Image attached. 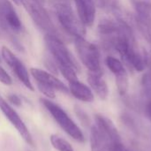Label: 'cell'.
Here are the masks:
<instances>
[{
	"label": "cell",
	"instance_id": "obj_7",
	"mask_svg": "<svg viewBox=\"0 0 151 151\" xmlns=\"http://www.w3.org/2000/svg\"><path fill=\"white\" fill-rule=\"evenodd\" d=\"M96 127L105 145V149L112 143L120 142V135L113 122L107 117L96 114L95 116Z\"/></svg>",
	"mask_w": 151,
	"mask_h": 151
},
{
	"label": "cell",
	"instance_id": "obj_24",
	"mask_svg": "<svg viewBox=\"0 0 151 151\" xmlns=\"http://www.w3.org/2000/svg\"><path fill=\"white\" fill-rule=\"evenodd\" d=\"M43 62H44V65L48 69L49 73H52L54 75L58 74V65H57L56 61L53 59V58L51 56H50V57H46L44 58Z\"/></svg>",
	"mask_w": 151,
	"mask_h": 151
},
{
	"label": "cell",
	"instance_id": "obj_17",
	"mask_svg": "<svg viewBox=\"0 0 151 151\" xmlns=\"http://www.w3.org/2000/svg\"><path fill=\"white\" fill-rule=\"evenodd\" d=\"M90 146H91V151H106L105 145H104L96 126L92 127V128H91Z\"/></svg>",
	"mask_w": 151,
	"mask_h": 151
},
{
	"label": "cell",
	"instance_id": "obj_20",
	"mask_svg": "<svg viewBox=\"0 0 151 151\" xmlns=\"http://www.w3.org/2000/svg\"><path fill=\"white\" fill-rule=\"evenodd\" d=\"M142 86L146 98H151V64L149 66V71L142 76Z\"/></svg>",
	"mask_w": 151,
	"mask_h": 151
},
{
	"label": "cell",
	"instance_id": "obj_6",
	"mask_svg": "<svg viewBox=\"0 0 151 151\" xmlns=\"http://www.w3.org/2000/svg\"><path fill=\"white\" fill-rule=\"evenodd\" d=\"M0 110L5 116V118L11 122V124L17 129L23 140L30 146H34V141L30 132L24 124L21 118L16 112V111L0 96Z\"/></svg>",
	"mask_w": 151,
	"mask_h": 151
},
{
	"label": "cell",
	"instance_id": "obj_2",
	"mask_svg": "<svg viewBox=\"0 0 151 151\" xmlns=\"http://www.w3.org/2000/svg\"><path fill=\"white\" fill-rule=\"evenodd\" d=\"M44 41L50 56L58 65V66H70L77 73L80 72L81 67L75 58L57 35H45Z\"/></svg>",
	"mask_w": 151,
	"mask_h": 151
},
{
	"label": "cell",
	"instance_id": "obj_18",
	"mask_svg": "<svg viewBox=\"0 0 151 151\" xmlns=\"http://www.w3.org/2000/svg\"><path fill=\"white\" fill-rule=\"evenodd\" d=\"M138 30L151 46V19H142L134 18Z\"/></svg>",
	"mask_w": 151,
	"mask_h": 151
},
{
	"label": "cell",
	"instance_id": "obj_19",
	"mask_svg": "<svg viewBox=\"0 0 151 151\" xmlns=\"http://www.w3.org/2000/svg\"><path fill=\"white\" fill-rule=\"evenodd\" d=\"M51 145L55 150L58 151H74L73 146L64 138L57 134H52L50 136Z\"/></svg>",
	"mask_w": 151,
	"mask_h": 151
},
{
	"label": "cell",
	"instance_id": "obj_29",
	"mask_svg": "<svg viewBox=\"0 0 151 151\" xmlns=\"http://www.w3.org/2000/svg\"><path fill=\"white\" fill-rule=\"evenodd\" d=\"M0 27H1L2 30H4L5 32H10L7 26H6V24H5V22H4V19L2 18L1 14H0Z\"/></svg>",
	"mask_w": 151,
	"mask_h": 151
},
{
	"label": "cell",
	"instance_id": "obj_28",
	"mask_svg": "<svg viewBox=\"0 0 151 151\" xmlns=\"http://www.w3.org/2000/svg\"><path fill=\"white\" fill-rule=\"evenodd\" d=\"M145 114L151 122V98H147L145 104Z\"/></svg>",
	"mask_w": 151,
	"mask_h": 151
},
{
	"label": "cell",
	"instance_id": "obj_10",
	"mask_svg": "<svg viewBox=\"0 0 151 151\" xmlns=\"http://www.w3.org/2000/svg\"><path fill=\"white\" fill-rule=\"evenodd\" d=\"M30 73L33 76V78L36 81V82L47 85L54 88L55 90H58L63 93L69 92V88L66 87L65 84H64V82H62L59 79H58L54 74L47 71L33 67L30 69Z\"/></svg>",
	"mask_w": 151,
	"mask_h": 151
},
{
	"label": "cell",
	"instance_id": "obj_31",
	"mask_svg": "<svg viewBox=\"0 0 151 151\" xmlns=\"http://www.w3.org/2000/svg\"><path fill=\"white\" fill-rule=\"evenodd\" d=\"M37 1H39V2H40V3H42V4H43V3H44V1H45V0H37Z\"/></svg>",
	"mask_w": 151,
	"mask_h": 151
},
{
	"label": "cell",
	"instance_id": "obj_22",
	"mask_svg": "<svg viewBox=\"0 0 151 151\" xmlns=\"http://www.w3.org/2000/svg\"><path fill=\"white\" fill-rule=\"evenodd\" d=\"M58 71L61 73V74L65 77V79L68 82H72L78 80L77 77V72L70 66H58Z\"/></svg>",
	"mask_w": 151,
	"mask_h": 151
},
{
	"label": "cell",
	"instance_id": "obj_23",
	"mask_svg": "<svg viewBox=\"0 0 151 151\" xmlns=\"http://www.w3.org/2000/svg\"><path fill=\"white\" fill-rule=\"evenodd\" d=\"M37 84V88L39 89V91L44 95L48 99H54L56 97V94H55V89L47 86V85H44V84H42V83H39V82H36Z\"/></svg>",
	"mask_w": 151,
	"mask_h": 151
},
{
	"label": "cell",
	"instance_id": "obj_11",
	"mask_svg": "<svg viewBox=\"0 0 151 151\" xmlns=\"http://www.w3.org/2000/svg\"><path fill=\"white\" fill-rule=\"evenodd\" d=\"M77 15L86 27H90L96 19V4L94 0H74Z\"/></svg>",
	"mask_w": 151,
	"mask_h": 151
},
{
	"label": "cell",
	"instance_id": "obj_26",
	"mask_svg": "<svg viewBox=\"0 0 151 151\" xmlns=\"http://www.w3.org/2000/svg\"><path fill=\"white\" fill-rule=\"evenodd\" d=\"M75 112H76V115L78 116V118L80 119V120L81 121V123L83 125H89V123H90L89 118L80 107H78V106L75 107Z\"/></svg>",
	"mask_w": 151,
	"mask_h": 151
},
{
	"label": "cell",
	"instance_id": "obj_14",
	"mask_svg": "<svg viewBox=\"0 0 151 151\" xmlns=\"http://www.w3.org/2000/svg\"><path fill=\"white\" fill-rule=\"evenodd\" d=\"M11 68L13 71V73H15V75L18 78V80L28 90H30V91H34L35 90V88H34V86H33V84H32V82L30 81V78H29L28 71L26 68V66L24 65V64L19 59H18Z\"/></svg>",
	"mask_w": 151,
	"mask_h": 151
},
{
	"label": "cell",
	"instance_id": "obj_12",
	"mask_svg": "<svg viewBox=\"0 0 151 151\" xmlns=\"http://www.w3.org/2000/svg\"><path fill=\"white\" fill-rule=\"evenodd\" d=\"M88 82L90 86V88H92V90L100 99L105 100L107 98L109 95V88L106 81L103 79V73L88 72Z\"/></svg>",
	"mask_w": 151,
	"mask_h": 151
},
{
	"label": "cell",
	"instance_id": "obj_8",
	"mask_svg": "<svg viewBox=\"0 0 151 151\" xmlns=\"http://www.w3.org/2000/svg\"><path fill=\"white\" fill-rule=\"evenodd\" d=\"M105 64L107 67L110 69V71L115 76L116 85H117L119 93L121 96H125L128 90L129 81H128L127 72L123 63L119 59L112 56H108L105 59Z\"/></svg>",
	"mask_w": 151,
	"mask_h": 151
},
{
	"label": "cell",
	"instance_id": "obj_30",
	"mask_svg": "<svg viewBox=\"0 0 151 151\" xmlns=\"http://www.w3.org/2000/svg\"><path fill=\"white\" fill-rule=\"evenodd\" d=\"M16 5H18V6H19V5H21V0H12Z\"/></svg>",
	"mask_w": 151,
	"mask_h": 151
},
{
	"label": "cell",
	"instance_id": "obj_9",
	"mask_svg": "<svg viewBox=\"0 0 151 151\" xmlns=\"http://www.w3.org/2000/svg\"><path fill=\"white\" fill-rule=\"evenodd\" d=\"M0 14L10 32L19 33L21 31V20L10 0H0Z\"/></svg>",
	"mask_w": 151,
	"mask_h": 151
},
{
	"label": "cell",
	"instance_id": "obj_4",
	"mask_svg": "<svg viewBox=\"0 0 151 151\" xmlns=\"http://www.w3.org/2000/svg\"><path fill=\"white\" fill-rule=\"evenodd\" d=\"M74 45L81 63L90 73H103L100 61V52L97 46L84 37H75Z\"/></svg>",
	"mask_w": 151,
	"mask_h": 151
},
{
	"label": "cell",
	"instance_id": "obj_5",
	"mask_svg": "<svg viewBox=\"0 0 151 151\" xmlns=\"http://www.w3.org/2000/svg\"><path fill=\"white\" fill-rule=\"evenodd\" d=\"M21 4L24 6L35 24L46 35H57V30L54 23L47 10L43 7V4L37 0H21Z\"/></svg>",
	"mask_w": 151,
	"mask_h": 151
},
{
	"label": "cell",
	"instance_id": "obj_21",
	"mask_svg": "<svg viewBox=\"0 0 151 151\" xmlns=\"http://www.w3.org/2000/svg\"><path fill=\"white\" fill-rule=\"evenodd\" d=\"M1 58L10 67H12L14 65V63L19 59L13 54V52L11 50H9L6 46H3L1 48Z\"/></svg>",
	"mask_w": 151,
	"mask_h": 151
},
{
	"label": "cell",
	"instance_id": "obj_16",
	"mask_svg": "<svg viewBox=\"0 0 151 151\" xmlns=\"http://www.w3.org/2000/svg\"><path fill=\"white\" fill-rule=\"evenodd\" d=\"M135 17L142 19H151V2L149 0H137L134 2Z\"/></svg>",
	"mask_w": 151,
	"mask_h": 151
},
{
	"label": "cell",
	"instance_id": "obj_3",
	"mask_svg": "<svg viewBox=\"0 0 151 151\" xmlns=\"http://www.w3.org/2000/svg\"><path fill=\"white\" fill-rule=\"evenodd\" d=\"M43 106L48 110V111L51 114L55 121L58 124V126L73 140L83 142L85 141L83 133L80 129V127L74 123V121L67 115V113L58 104L51 102L50 99H41Z\"/></svg>",
	"mask_w": 151,
	"mask_h": 151
},
{
	"label": "cell",
	"instance_id": "obj_15",
	"mask_svg": "<svg viewBox=\"0 0 151 151\" xmlns=\"http://www.w3.org/2000/svg\"><path fill=\"white\" fill-rule=\"evenodd\" d=\"M98 31L102 37L115 35L119 33V24L116 20L104 19L98 24Z\"/></svg>",
	"mask_w": 151,
	"mask_h": 151
},
{
	"label": "cell",
	"instance_id": "obj_1",
	"mask_svg": "<svg viewBox=\"0 0 151 151\" xmlns=\"http://www.w3.org/2000/svg\"><path fill=\"white\" fill-rule=\"evenodd\" d=\"M55 12L58 23L67 34L74 38L85 36L86 26L81 22L79 16L74 13L73 8L67 3L60 2L56 4Z\"/></svg>",
	"mask_w": 151,
	"mask_h": 151
},
{
	"label": "cell",
	"instance_id": "obj_27",
	"mask_svg": "<svg viewBox=\"0 0 151 151\" xmlns=\"http://www.w3.org/2000/svg\"><path fill=\"white\" fill-rule=\"evenodd\" d=\"M7 98H8V101H9L12 104H13V105H15V106L19 107V106L22 104V102H21L20 97H19V96L15 95V94H10V95H8Z\"/></svg>",
	"mask_w": 151,
	"mask_h": 151
},
{
	"label": "cell",
	"instance_id": "obj_13",
	"mask_svg": "<svg viewBox=\"0 0 151 151\" xmlns=\"http://www.w3.org/2000/svg\"><path fill=\"white\" fill-rule=\"evenodd\" d=\"M69 92L78 100L85 103L94 101V94L89 87L81 82L79 80L69 82Z\"/></svg>",
	"mask_w": 151,
	"mask_h": 151
},
{
	"label": "cell",
	"instance_id": "obj_32",
	"mask_svg": "<svg viewBox=\"0 0 151 151\" xmlns=\"http://www.w3.org/2000/svg\"><path fill=\"white\" fill-rule=\"evenodd\" d=\"M27 151H31V150H27Z\"/></svg>",
	"mask_w": 151,
	"mask_h": 151
},
{
	"label": "cell",
	"instance_id": "obj_25",
	"mask_svg": "<svg viewBox=\"0 0 151 151\" xmlns=\"http://www.w3.org/2000/svg\"><path fill=\"white\" fill-rule=\"evenodd\" d=\"M0 82L6 86H10L12 84V80L11 76L1 65H0Z\"/></svg>",
	"mask_w": 151,
	"mask_h": 151
}]
</instances>
